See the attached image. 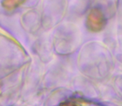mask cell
Here are the masks:
<instances>
[{
	"instance_id": "1",
	"label": "cell",
	"mask_w": 122,
	"mask_h": 106,
	"mask_svg": "<svg viewBox=\"0 0 122 106\" xmlns=\"http://www.w3.org/2000/svg\"><path fill=\"white\" fill-rule=\"evenodd\" d=\"M106 25V18L100 8H94L90 10L86 18V27L92 32H99Z\"/></svg>"
},
{
	"instance_id": "2",
	"label": "cell",
	"mask_w": 122,
	"mask_h": 106,
	"mask_svg": "<svg viewBox=\"0 0 122 106\" xmlns=\"http://www.w3.org/2000/svg\"><path fill=\"white\" fill-rule=\"evenodd\" d=\"M25 1L26 0H3L2 4H3V8H5L6 9L13 10L23 4Z\"/></svg>"
},
{
	"instance_id": "3",
	"label": "cell",
	"mask_w": 122,
	"mask_h": 106,
	"mask_svg": "<svg viewBox=\"0 0 122 106\" xmlns=\"http://www.w3.org/2000/svg\"><path fill=\"white\" fill-rule=\"evenodd\" d=\"M58 106H76V105H73V104H71V103H63V104H61V105H58Z\"/></svg>"
}]
</instances>
